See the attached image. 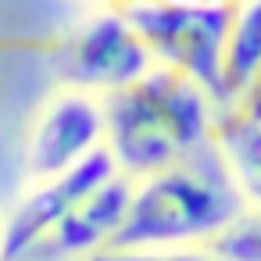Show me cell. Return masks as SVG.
I'll use <instances>...</instances> for the list:
<instances>
[{
    "mask_svg": "<svg viewBox=\"0 0 261 261\" xmlns=\"http://www.w3.org/2000/svg\"><path fill=\"white\" fill-rule=\"evenodd\" d=\"M58 68L65 86L108 97L125 90L129 83L143 79L154 68V58L136 33L129 11L100 8L97 15L83 18L58 47Z\"/></svg>",
    "mask_w": 261,
    "mask_h": 261,
    "instance_id": "cell-4",
    "label": "cell"
},
{
    "mask_svg": "<svg viewBox=\"0 0 261 261\" xmlns=\"http://www.w3.org/2000/svg\"><path fill=\"white\" fill-rule=\"evenodd\" d=\"M211 147L243 204L261 207V118L236 104L218 108Z\"/></svg>",
    "mask_w": 261,
    "mask_h": 261,
    "instance_id": "cell-8",
    "label": "cell"
},
{
    "mask_svg": "<svg viewBox=\"0 0 261 261\" xmlns=\"http://www.w3.org/2000/svg\"><path fill=\"white\" fill-rule=\"evenodd\" d=\"M129 197L133 179L111 172L54 225V232L29 254V261H90L93 254L108 250L125 222Z\"/></svg>",
    "mask_w": 261,
    "mask_h": 261,
    "instance_id": "cell-7",
    "label": "cell"
},
{
    "mask_svg": "<svg viewBox=\"0 0 261 261\" xmlns=\"http://www.w3.org/2000/svg\"><path fill=\"white\" fill-rule=\"evenodd\" d=\"M115 168L108 150L86 158L83 165L58 172L50 179H29V190L11 204L8 218L0 222V261H29V254L54 232V225Z\"/></svg>",
    "mask_w": 261,
    "mask_h": 261,
    "instance_id": "cell-6",
    "label": "cell"
},
{
    "mask_svg": "<svg viewBox=\"0 0 261 261\" xmlns=\"http://www.w3.org/2000/svg\"><path fill=\"white\" fill-rule=\"evenodd\" d=\"M232 4L140 0V4L129 8V18L136 25V33L143 36L154 65L190 75L222 108V61H225Z\"/></svg>",
    "mask_w": 261,
    "mask_h": 261,
    "instance_id": "cell-3",
    "label": "cell"
},
{
    "mask_svg": "<svg viewBox=\"0 0 261 261\" xmlns=\"http://www.w3.org/2000/svg\"><path fill=\"white\" fill-rule=\"evenodd\" d=\"M197 4H232V0H197Z\"/></svg>",
    "mask_w": 261,
    "mask_h": 261,
    "instance_id": "cell-14",
    "label": "cell"
},
{
    "mask_svg": "<svg viewBox=\"0 0 261 261\" xmlns=\"http://www.w3.org/2000/svg\"><path fill=\"white\" fill-rule=\"evenodd\" d=\"M104 150L129 179H143L211 147L218 100L182 72L154 65L143 79L104 97Z\"/></svg>",
    "mask_w": 261,
    "mask_h": 261,
    "instance_id": "cell-1",
    "label": "cell"
},
{
    "mask_svg": "<svg viewBox=\"0 0 261 261\" xmlns=\"http://www.w3.org/2000/svg\"><path fill=\"white\" fill-rule=\"evenodd\" d=\"M261 75V0H236L225 61H222V108L247 97Z\"/></svg>",
    "mask_w": 261,
    "mask_h": 261,
    "instance_id": "cell-9",
    "label": "cell"
},
{
    "mask_svg": "<svg viewBox=\"0 0 261 261\" xmlns=\"http://www.w3.org/2000/svg\"><path fill=\"white\" fill-rule=\"evenodd\" d=\"M90 4H97V8H118V11H129L133 4H140V0H90Z\"/></svg>",
    "mask_w": 261,
    "mask_h": 261,
    "instance_id": "cell-13",
    "label": "cell"
},
{
    "mask_svg": "<svg viewBox=\"0 0 261 261\" xmlns=\"http://www.w3.org/2000/svg\"><path fill=\"white\" fill-rule=\"evenodd\" d=\"M108 140L104 97L61 86L43 100L25 133V175L50 179L100 154Z\"/></svg>",
    "mask_w": 261,
    "mask_h": 261,
    "instance_id": "cell-5",
    "label": "cell"
},
{
    "mask_svg": "<svg viewBox=\"0 0 261 261\" xmlns=\"http://www.w3.org/2000/svg\"><path fill=\"white\" fill-rule=\"evenodd\" d=\"M90 261H218L207 247H108Z\"/></svg>",
    "mask_w": 261,
    "mask_h": 261,
    "instance_id": "cell-11",
    "label": "cell"
},
{
    "mask_svg": "<svg viewBox=\"0 0 261 261\" xmlns=\"http://www.w3.org/2000/svg\"><path fill=\"white\" fill-rule=\"evenodd\" d=\"M204 247L218 261H261V207L243 204Z\"/></svg>",
    "mask_w": 261,
    "mask_h": 261,
    "instance_id": "cell-10",
    "label": "cell"
},
{
    "mask_svg": "<svg viewBox=\"0 0 261 261\" xmlns=\"http://www.w3.org/2000/svg\"><path fill=\"white\" fill-rule=\"evenodd\" d=\"M240 207L243 197L207 147L133 179L129 211L111 247H204Z\"/></svg>",
    "mask_w": 261,
    "mask_h": 261,
    "instance_id": "cell-2",
    "label": "cell"
},
{
    "mask_svg": "<svg viewBox=\"0 0 261 261\" xmlns=\"http://www.w3.org/2000/svg\"><path fill=\"white\" fill-rule=\"evenodd\" d=\"M236 108H243V111H250V115H257V118H261V75H257V83L247 90V97H243V100H236Z\"/></svg>",
    "mask_w": 261,
    "mask_h": 261,
    "instance_id": "cell-12",
    "label": "cell"
}]
</instances>
